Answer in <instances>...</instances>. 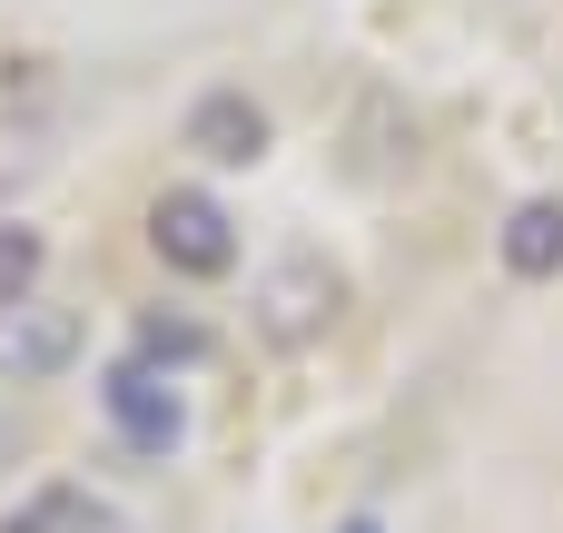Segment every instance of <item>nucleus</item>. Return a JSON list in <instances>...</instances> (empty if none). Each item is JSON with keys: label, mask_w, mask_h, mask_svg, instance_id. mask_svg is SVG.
<instances>
[{"label": "nucleus", "mask_w": 563, "mask_h": 533, "mask_svg": "<svg viewBox=\"0 0 563 533\" xmlns=\"http://www.w3.org/2000/svg\"><path fill=\"white\" fill-rule=\"evenodd\" d=\"M99 415H109V435H119L139 465H168V455L188 445V396H178V376L148 366V356H119V366L99 376Z\"/></svg>", "instance_id": "1"}, {"label": "nucleus", "mask_w": 563, "mask_h": 533, "mask_svg": "<svg viewBox=\"0 0 563 533\" xmlns=\"http://www.w3.org/2000/svg\"><path fill=\"white\" fill-rule=\"evenodd\" d=\"M148 257L188 287H218L238 267V218L208 198V188H158L148 198Z\"/></svg>", "instance_id": "2"}, {"label": "nucleus", "mask_w": 563, "mask_h": 533, "mask_svg": "<svg viewBox=\"0 0 563 533\" xmlns=\"http://www.w3.org/2000/svg\"><path fill=\"white\" fill-rule=\"evenodd\" d=\"M79 346H89L79 307H49V297H10L0 307V386H49V376L79 366Z\"/></svg>", "instance_id": "3"}, {"label": "nucleus", "mask_w": 563, "mask_h": 533, "mask_svg": "<svg viewBox=\"0 0 563 533\" xmlns=\"http://www.w3.org/2000/svg\"><path fill=\"white\" fill-rule=\"evenodd\" d=\"M267 109L247 99V89H198L188 99V129H178V148L188 158H208V168H257L267 158Z\"/></svg>", "instance_id": "4"}, {"label": "nucleus", "mask_w": 563, "mask_h": 533, "mask_svg": "<svg viewBox=\"0 0 563 533\" xmlns=\"http://www.w3.org/2000/svg\"><path fill=\"white\" fill-rule=\"evenodd\" d=\"M495 257H505L515 287H554V277H563V198H525V208H505Z\"/></svg>", "instance_id": "5"}, {"label": "nucleus", "mask_w": 563, "mask_h": 533, "mask_svg": "<svg viewBox=\"0 0 563 533\" xmlns=\"http://www.w3.org/2000/svg\"><path fill=\"white\" fill-rule=\"evenodd\" d=\"M327 317H336V277H327L317 257H287V267L267 277V336L307 346V336H317Z\"/></svg>", "instance_id": "6"}, {"label": "nucleus", "mask_w": 563, "mask_h": 533, "mask_svg": "<svg viewBox=\"0 0 563 533\" xmlns=\"http://www.w3.org/2000/svg\"><path fill=\"white\" fill-rule=\"evenodd\" d=\"M0 533H109V504L99 495H79V485H40L30 504H10Z\"/></svg>", "instance_id": "7"}, {"label": "nucleus", "mask_w": 563, "mask_h": 533, "mask_svg": "<svg viewBox=\"0 0 563 533\" xmlns=\"http://www.w3.org/2000/svg\"><path fill=\"white\" fill-rule=\"evenodd\" d=\"M129 356H148V366L178 376V366L208 356V326H198V317H139V346H129Z\"/></svg>", "instance_id": "8"}, {"label": "nucleus", "mask_w": 563, "mask_h": 533, "mask_svg": "<svg viewBox=\"0 0 563 533\" xmlns=\"http://www.w3.org/2000/svg\"><path fill=\"white\" fill-rule=\"evenodd\" d=\"M40 277H49V237L10 218V227H0V307H10V297H40Z\"/></svg>", "instance_id": "9"}, {"label": "nucleus", "mask_w": 563, "mask_h": 533, "mask_svg": "<svg viewBox=\"0 0 563 533\" xmlns=\"http://www.w3.org/2000/svg\"><path fill=\"white\" fill-rule=\"evenodd\" d=\"M336 533H386V524H376V514H346V524H336Z\"/></svg>", "instance_id": "10"}, {"label": "nucleus", "mask_w": 563, "mask_h": 533, "mask_svg": "<svg viewBox=\"0 0 563 533\" xmlns=\"http://www.w3.org/2000/svg\"><path fill=\"white\" fill-rule=\"evenodd\" d=\"M0 455H10V425H0Z\"/></svg>", "instance_id": "11"}]
</instances>
